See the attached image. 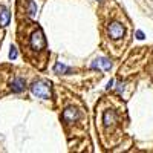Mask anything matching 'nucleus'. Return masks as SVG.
<instances>
[{
	"label": "nucleus",
	"mask_w": 153,
	"mask_h": 153,
	"mask_svg": "<svg viewBox=\"0 0 153 153\" xmlns=\"http://www.w3.org/2000/svg\"><path fill=\"white\" fill-rule=\"evenodd\" d=\"M19 42L23 48V54L37 66L38 57L42 54H46V40H45L42 28L32 23V26L25 31V35L19 37Z\"/></svg>",
	"instance_id": "f257e3e1"
},
{
	"label": "nucleus",
	"mask_w": 153,
	"mask_h": 153,
	"mask_svg": "<svg viewBox=\"0 0 153 153\" xmlns=\"http://www.w3.org/2000/svg\"><path fill=\"white\" fill-rule=\"evenodd\" d=\"M97 127H100L103 136H110L120 127V115L113 107H97Z\"/></svg>",
	"instance_id": "f03ea898"
},
{
	"label": "nucleus",
	"mask_w": 153,
	"mask_h": 153,
	"mask_svg": "<svg viewBox=\"0 0 153 153\" xmlns=\"http://www.w3.org/2000/svg\"><path fill=\"white\" fill-rule=\"evenodd\" d=\"M81 118H83L81 110L78 107H75V106H68L61 113V120H63V123H65L66 127L76 124L78 121H81Z\"/></svg>",
	"instance_id": "7ed1b4c3"
},
{
	"label": "nucleus",
	"mask_w": 153,
	"mask_h": 153,
	"mask_svg": "<svg viewBox=\"0 0 153 153\" xmlns=\"http://www.w3.org/2000/svg\"><path fill=\"white\" fill-rule=\"evenodd\" d=\"M31 91L35 97L38 98H43V100H48L52 95V91H51V83L46 81V80H40V81H35L32 86H31Z\"/></svg>",
	"instance_id": "20e7f679"
},
{
	"label": "nucleus",
	"mask_w": 153,
	"mask_h": 153,
	"mask_svg": "<svg viewBox=\"0 0 153 153\" xmlns=\"http://www.w3.org/2000/svg\"><path fill=\"white\" fill-rule=\"evenodd\" d=\"M126 34V28H124V25L118 20H113L107 25V35L112 38L113 42H117V40H121V38L124 37Z\"/></svg>",
	"instance_id": "39448f33"
},
{
	"label": "nucleus",
	"mask_w": 153,
	"mask_h": 153,
	"mask_svg": "<svg viewBox=\"0 0 153 153\" xmlns=\"http://www.w3.org/2000/svg\"><path fill=\"white\" fill-rule=\"evenodd\" d=\"M11 91L16 92V94H20L25 91V87H26V83H25V80L22 78V76H16L14 80L11 81Z\"/></svg>",
	"instance_id": "423d86ee"
},
{
	"label": "nucleus",
	"mask_w": 153,
	"mask_h": 153,
	"mask_svg": "<svg viewBox=\"0 0 153 153\" xmlns=\"http://www.w3.org/2000/svg\"><path fill=\"white\" fill-rule=\"evenodd\" d=\"M92 68H94V69L101 68V69H104V71H110L112 63H110L107 58H98L97 61H94V63H92Z\"/></svg>",
	"instance_id": "0eeeda50"
},
{
	"label": "nucleus",
	"mask_w": 153,
	"mask_h": 153,
	"mask_svg": "<svg viewBox=\"0 0 153 153\" xmlns=\"http://www.w3.org/2000/svg\"><path fill=\"white\" fill-rule=\"evenodd\" d=\"M9 11L5 8V6H0V25L2 26H6V25H9Z\"/></svg>",
	"instance_id": "6e6552de"
},
{
	"label": "nucleus",
	"mask_w": 153,
	"mask_h": 153,
	"mask_svg": "<svg viewBox=\"0 0 153 153\" xmlns=\"http://www.w3.org/2000/svg\"><path fill=\"white\" fill-rule=\"evenodd\" d=\"M54 72L55 74H66V72H71V68L65 66V65H61V63H57V65L54 66Z\"/></svg>",
	"instance_id": "1a4fd4ad"
},
{
	"label": "nucleus",
	"mask_w": 153,
	"mask_h": 153,
	"mask_svg": "<svg viewBox=\"0 0 153 153\" xmlns=\"http://www.w3.org/2000/svg\"><path fill=\"white\" fill-rule=\"evenodd\" d=\"M35 14H37V5L34 2H31L29 3V16L31 17H35Z\"/></svg>",
	"instance_id": "9d476101"
},
{
	"label": "nucleus",
	"mask_w": 153,
	"mask_h": 153,
	"mask_svg": "<svg viewBox=\"0 0 153 153\" xmlns=\"http://www.w3.org/2000/svg\"><path fill=\"white\" fill-rule=\"evenodd\" d=\"M9 58H11V60H16V58H17V49H16L14 46H12L11 51H9Z\"/></svg>",
	"instance_id": "9b49d317"
},
{
	"label": "nucleus",
	"mask_w": 153,
	"mask_h": 153,
	"mask_svg": "<svg viewBox=\"0 0 153 153\" xmlns=\"http://www.w3.org/2000/svg\"><path fill=\"white\" fill-rule=\"evenodd\" d=\"M136 38L138 40H144V32L143 31H136Z\"/></svg>",
	"instance_id": "f8f14e48"
}]
</instances>
